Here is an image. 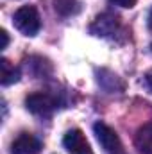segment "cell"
<instances>
[{"label": "cell", "mask_w": 152, "mask_h": 154, "mask_svg": "<svg viewBox=\"0 0 152 154\" xmlns=\"http://www.w3.org/2000/svg\"><path fill=\"white\" fill-rule=\"evenodd\" d=\"M14 27L25 36H36L41 29V18L34 5H22L13 14Z\"/></svg>", "instance_id": "cell-1"}, {"label": "cell", "mask_w": 152, "mask_h": 154, "mask_svg": "<svg viewBox=\"0 0 152 154\" xmlns=\"http://www.w3.org/2000/svg\"><path fill=\"white\" fill-rule=\"evenodd\" d=\"M93 131H95L99 143L102 145V149L108 154H127L123 151V145H122V142H120V138L113 127H109L104 122H97L93 125Z\"/></svg>", "instance_id": "cell-2"}, {"label": "cell", "mask_w": 152, "mask_h": 154, "mask_svg": "<svg viewBox=\"0 0 152 154\" xmlns=\"http://www.w3.org/2000/svg\"><path fill=\"white\" fill-rule=\"evenodd\" d=\"M118 29H120V20L113 13H102V14H99L93 20V23L90 25V32L93 36H99V38H109V36L116 34Z\"/></svg>", "instance_id": "cell-3"}, {"label": "cell", "mask_w": 152, "mask_h": 154, "mask_svg": "<svg viewBox=\"0 0 152 154\" xmlns=\"http://www.w3.org/2000/svg\"><path fill=\"white\" fill-rule=\"evenodd\" d=\"M25 106L31 113L34 115H41V116H47L50 115L56 108H57V100L48 95V93H31L27 99H25Z\"/></svg>", "instance_id": "cell-4"}, {"label": "cell", "mask_w": 152, "mask_h": 154, "mask_svg": "<svg viewBox=\"0 0 152 154\" xmlns=\"http://www.w3.org/2000/svg\"><path fill=\"white\" fill-rule=\"evenodd\" d=\"M63 145L70 154H93L81 129H70L63 138Z\"/></svg>", "instance_id": "cell-5"}, {"label": "cell", "mask_w": 152, "mask_h": 154, "mask_svg": "<svg viewBox=\"0 0 152 154\" xmlns=\"http://www.w3.org/2000/svg\"><path fill=\"white\" fill-rule=\"evenodd\" d=\"M41 151V142L31 133H22L11 145L13 154H38Z\"/></svg>", "instance_id": "cell-6"}, {"label": "cell", "mask_w": 152, "mask_h": 154, "mask_svg": "<svg viewBox=\"0 0 152 154\" xmlns=\"http://www.w3.org/2000/svg\"><path fill=\"white\" fill-rule=\"evenodd\" d=\"M136 147L143 154H152V122L141 125L136 133Z\"/></svg>", "instance_id": "cell-7"}, {"label": "cell", "mask_w": 152, "mask_h": 154, "mask_svg": "<svg viewBox=\"0 0 152 154\" xmlns=\"http://www.w3.org/2000/svg\"><path fill=\"white\" fill-rule=\"evenodd\" d=\"M20 81V68H16L14 65H11L7 59L0 61V82L2 86H9Z\"/></svg>", "instance_id": "cell-8"}, {"label": "cell", "mask_w": 152, "mask_h": 154, "mask_svg": "<svg viewBox=\"0 0 152 154\" xmlns=\"http://www.w3.org/2000/svg\"><path fill=\"white\" fill-rule=\"evenodd\" d=\"M52 4H54L56 13L61 16H72V14L79 13V9H81L77 0H54Z\"/></svg>", "instance_id": "cell-9"}, {"label": "cell", "mask_w": 152, "mask_h": 154, "mask_svg": "<svg viewBox=\"0 0 152 154\" xmlns=\"http://www.w3.org/2000/svg\"><path fill=\"white\" fill-rule=\"evenodd\" d=\"M114 5H120V7H123V9H132L134 5H136V2L138 0H111Z\"/></svg>", "instance_id": "cell-10"}, {"label": "cell", "mask_w": 152, "mask_h": 154, "mask_svg": "<svg viewBox=\"0 0 152 154\" xmlns=\"http://www.w3.org/2000/svg\"><path fill=\"white\" fill-rule=\"evenodd\" d=\"M143 82H145V86H147V90L152 93V70H149L145 77H143Z\"/></svg>", "instance_id": "cell-11"}, {"label": "cell", "mask_w": 152, "mask_h": 154, "mask_svg": "<svg viewBox=\"0 0 152 154\" xmlns=\"http://www.w3.org/2000/svg\"><path fill=\"white\" fill-rule=\"evenodd\" d=\"M0 36H2V45H0V48L4 50L5 47H7V43H9V36H7V32L2 29V32H0Z\"/></svg>", "instance_id": "cell-12"}, {"label": "cell", "mask_w": 152, "mask_h": 154, "mask_svg": "<svg viewBox=\"0 0 152 154\" xmlns=\"http://www.w3.org/2000/svg\"><path fill=\"white\" fill-rule=\"evenodd\" d=\"M147 25H149V29L152 31V7H150V11H149V16H147Z\"/></svg>", "instance_id": "cell-13"}, {"label": "cell", "mask_w": 152, "mask_h": 154, "mask_svg": "<svg viewBox=\"0 0 152 154\" xmlns=\"http://www.w3.org/2000/svg\"><path fill=\"white\" fill-rule=\"evenodd\" d=\"M150 48H152V45H150Z\"/></svg>", "instance_id": "cell-14"}]
</instances>
